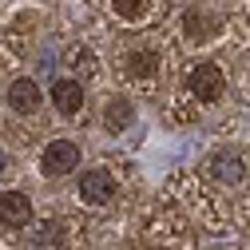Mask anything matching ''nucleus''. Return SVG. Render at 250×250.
I'll return each instance as SVG.
<instances>
[{
    "instance_id": "1",
    "label": "nucleus",
    "mask_w": 250,
    "mask_h": 250,
    "mask_svg": "<svg viewBox=\"0 0 250 250\" xmlns=\"http://www.w3.org/2000/svg\"><path fill=\"white\" fill-rule=\"evenodd\" d=\"M187 87H191V96L199 104H218L223 91H227V76H223V68H218L214 60H199V64L187 72Z\"/></svg>"
},
{
    "instance_id": "2",
    "label": "nucleus",
    "mask_w": 250,
    "mask_h": 250,
    "mask_svg": "<svg viewBox=\"0 0 250 250\" xmlns=\"http://www.w3.org/2000/svg\"><path fill=\"white\" fill-rule=\"evenodd\" d=\"M159 68H163V60H159V52H155L151 44H131L127 48V56H123V76H127L131 83H155L159 80Z\"/></svg>"
},
{
    "instance_id": "3",
    "label": "nucleus",
    "mask_w": 250,
    "mask_h": 250,
    "mask_svg": "<svg viewBox=\"0 0 250 250\" xmlns=\"http://www.w3.org/2000/svg\"><path fill=\"white\" fill-rule=\"evenodd\" d=\"M203 171H207L210 179H218V183H242V179H246V159H242V151L223 147V151H210V155H207Z\"/></svg>"
},
{
    "instance_id": "4",
    "label": "nucleus",
    "mask_w": 250,
    "mask_h": 250,
    "mask_svg": "<svg viewBox=\"0 0 250 250\" xmlns=\"http://www.w3.org/2000/svg\"><path fill=\"white\" fill-rule=\"evenodd\" d=\"M40 167H44V175H48V179H60V175L76 171V167H80V147H76L72 139H52V143L44 147Z\"/></svg>"
},
{
    "instance_id": "5",
    "label": "nucleus",
    "mask_w": 250,
    "mask_h": 250,
    "mask_svg": "<svg viewBox=\"0 0 250 250\" xmlns=\"http://www.w3.org/2000/svg\"><path fill=\"white\" fill-rule=\"evenodd\" d=\"M80 199L91 203V207L111 203V199H115V175H111L107 167H91V171H83V179H80Z\"/></svg>"
},
{
    "instance_id": "6",
    "label": "nucleus",
    "mask_w": 250,
    "mask_h": 250,
    "mask_svg": "<svg viewBox=\"0 0 250 250\" xmlns=\"http://www.w3.org/2000/svg\"><path fill=\"white\" fill-rule=\"evenodd\" d=\"M0 223L20 230L32 223V199H28L24 191H0Z\"/></svg>"
},
{
    "instance_id": "7",
    "label": "nucleus",
    "mask_w": 250,
    "mask_h": 250,
    "mask_svg": "<svg viewBox=\"0 0 250 250\" xmlns=\"http://www.w3.org/2000/svg\"><path fill=\"white\" fill-rule=\"evenodd\" d=\"M52 104H56V111L60 115H80V107H83V83H76V80H56L52 83Z\"/></svg>"
},
{
    "instance_id": "8",
    "label": "nucleus",
    "mask_w": 250,
    "mask_h": 250,
    "mask_svg": "<svg viewBox=\"0 0 250 250\" xmlns=\"http://www.w3.org/2000/svg\"><path fill=\"white\" fill-rule=\"evenodd\" d=\"M131 123H135V107H131V100H127V96H111L107 107H104V127H107L111 135H119V131H127Z\"/></svg>"
},
{
    "instance_id": "9",
    "label": "nucleus",
    "mask_w": 250,
    "mask_h": 250,
    "mask_svg": "<svg viewBox=\"0 0 250 250\" xmlns=\"http://www.w3.org/2000/svg\"><path fill=\"white\" fill-rule=\"evenodd\" d=\"M8 107L20 111V115H32V111L40 107V87L28 80V76H20V80L8 87Z\"/></svg>"
},
{
    "instance_id": "10",
    "label": "nucleus",
    "mask_w": 250,
    "mask_h": 250,
    "mask_svg": "<svg viewBox=\"0 0 250 250\" xmlns=\"http://www.w3.org/2000/svg\"><path fill=\"white\" fill-rule=\"evenodd\" d=\"M111 12L119 20H127V24H139L155 12V0H111Z\"/></svg>"
},
{
    "instance_id": "11",
    "label": "nucleus",
    "mask_w": 250,
    "mask_h": 250,
    "mask_svg": "<svg viewBox=\"0 0 250 250\" xmlns=\"http://www.w3.org/2000/svg\"><path fill=\"white\" fill-rule=\"evenodd\" d=\"M210 32H214V16H210L207 8H191V12H187V36H191L195 44L207 40Z\"/></svg>"
},
{
    "instance_id": "12",
    "label": "nucleus",
    "mask_w": 250,
    "mask_h": 250,
    "mask_svg": "<svg viewBox=\"0 0 250 250\" xmlns=\"http://www.w3.org/2000/svg\"><path fill=\"white\" fill-rule=\"evenodd\" d=\"M0 167H4V151H0Z\"/></svg>"
}]
</instances>
